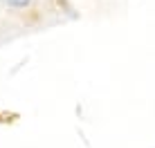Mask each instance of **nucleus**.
<instances>
[{
  "label": "nucleus",
  "instance_id": "nucleus-1",
  "mask_svg": "<svg viewBox=\"0 0 155 148\" xmlns=\"http://www.w3.org/2000/svg\"><path fill=\"white\" fill-rule=\"evenodd\" d=\"M12 7H25V5H29V0H7Z\"/></svg>",
  "mask_w": 155,
  "mask_h": 148
}]
</instances>
